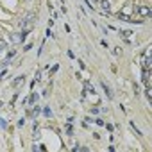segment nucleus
<instances>
[{"mask_svg": "<svg viewBox=\"0 0 152 152\" xmlns=\"http://www.w3.org/2000/svg\"><path fill=\"white\" fill-rule=\"evenodd\" d=\"M134 9H136L138 14L143 16V18H148V16H150V7H147V6H136Z\"/></svg>", "mask_w": 152, "mask_h": 152, "instance_id": "nucleus-1", "label": "nucleus"}, {"mask_svg": "<svg viewBox=\"0 0 152 152\" xmlns=\"http://www.w3.org/2000/svg\"><path fill=\"white\" fill-rule=\"evenodd\" d=\"M133 11H134L133 4H127V6H125V7H123V9H122L120 13H122V14H133Z\"/></svg>", "mask_w": 152, "mask_h": 152, "instance_id": "nucleus-2", "label": "nucleus"}, {"mask_svg": "<svg viewBox=\"0 0 152 152\" xmlns=\"http://www.w3.org/2000/svg\"><path fill=\"white\" fill-rule=\"evenodd\" d=\"M102 88H104V91H106L107 98H113V91H111V88H109V86H107L106 82H102Z\"/></svg>", "mask_w": 152, "mask_h": 152, "instance_id": "nucleus-3", "label": "nucleus"}, {"mask_svg": "<svg viewBox=\"0 0 152 152\" xmlns=\"http://www.w3.org/2000/svg\"><path fill=\"white\" fill-rule=\"evenodd\" d=\"M100 7H102V11H109L111 2H109V0H100Z\"/></svg>", "mask_w": 152, "mask_h": 152, "instance_id": "nucleus-4", "label": "nucleus"}, {"mask_svg": "<svg viewBox=\"0 0 152 152\" xmlns=\"http://www.w3.org/2000/svg\"><path fill=\"white\" fill-rule=\"evenodd\" d=\"M129 127H131V129H133V131H134V133H136L138 136H143V133H141V131H140V129L136 127V123H134L133 120H131V122H129Z\"/></svg>", "mask_w": 152, "mask_h": 152, "instance_id": "nucleus-5", "label": "nucleus"}, {"mask_svg": "<svg viewBox=\"0 0 152 152\" xmlns=\"http://www.w3.org/2000/svg\"><path fill=\"white\" fill-rule=\"evenodd\" d=\"M43 115H45V118H52V116H54V115H52V109H50L49 106L43 107Z\"/></svg>", "mask_w": 152, "mask_h": 152, "instance_id": "nucleus-6", "label": "nucleus"}, {"mask_svg": "<svg viewBox=\"0 0 152 152\" xmlns=\"http://www.w3.org/2000/svg\"><path fill=\"white\" fill-rule=\"evenodd\" d=\"M11 39H13V43H21V41H24V39H21V34H18V32H13Z\"/></svg>", "mask_w": 152, "mask_h": 152, "instance_id": "nucleus-7", "label": "nucleus"}, {"mask_svg": "<svg viewBox=\"0 0 152 152\" xmlns=\"http://www.w3.org/2000/svg\"><path fill=\"white\" fill-rule=\"evenodd\" d=\"M24 79H25V77H24V75H20V77H18V79H14V86H20V84H21V82H24Z\"/></svg>", "mask_w": 152, "mask_h": 152, "instance_id": "nucleus-8", "label": "nucleus"}, {"mask_svg": "<svg viewBox=\"0 0 152 152\" xmlns=\"http://www.w3.org/2000/svg\"><path fill=\"white\" fill-rule=\"evenodd\" d=\"M120 34L123 38H129V36H133V31H120Z\"/></svg>", "mask_w": 152, "mask_h": 152, "instance_id": "nucleus-9", "label": "nucleus"}, {"mask_svg": "<svg viewBox=\"0 0 152 152\" xmlns=\"http://www.w3.org/2000/svg\"><path fill=\"white\" fill-rule=\"evenodd\" d=\"M113 54H115L116 57H120V56H122V49H120V47H116V49H113Z\"/></svg>", "mask_w": 152, "mask_h": 152, "instance_id": "nucleus-10", "label": "nucleus"}, {"mask_svg": "<svg viewBox=\"0 0 152 152\" xmlns=\"http://www.w3.org/2000/svg\"><path fill=\"white\" fill-rule=\"evenodd\" d=\"M84 90H88V91H93V86H91L88 81H86V82H84Z\"/></svg>", "mask_w": 152, "mask_h": 152, "instance_id": "nucleus-11", "label": "nucleus"}, {"mask_svg": "<svg viewBox=\"0 0 152 152\" xmlns=\"http://www.w3.org/2000/svg\"><path fill=\"white\" fill-rule=\"evenodd\" d=\"M66 134H68V136H72V134H74V129H72V125H70V123L66 125Z\"/></svg>", "mask_w": 152, "mask_h": 152, "instance_id": "nucleus-12", "label": "nucleus"}, {"mask_svg": "<svg viewBox=\"0 0 152 152\" xmlns=\"http://www.w3.org/2000/svg\"><path fill=\"white\" fill-rule=\"evenodd\" d=\"M6 49H7V45L2 41V43H0V54H4V52H6Z\"/></svg>", "mask_w": 152, "mask_h": 152, "instance_id": "nucleus-13", "label": "nucleus"}, {"mask_svg": "<svg viewBox=\"0 0 152 152\" xmlns=\"http://www.w3.org/2000/svg\"><path fill=\"white\" fill-rule=\"evenodd\" d=\"M57 70H59V64H54V66L50 68V75H52V74H56Z\"/></svg>", "mask_w": 152, "mask_h": 152, "instance_id": "nucleus-14", "label": "nucleus"}, {"mask_svg": "<svg viewBox=\"0 0 152 152\" xmlns=\"http://www.w3.org/2000/svg\"><path fill=\"white\" fill-rule=\"evenodd\" d=\"M39 113H41V109H39V107H36V109L32 111V118H36V116H38Z\"/></svg>", "mask_w": 152, "mask_h": 152, "instance_id": "nucleus-15", "label": "nucleus"}, {"mask_svg": "<svg viewBox=\"0 0 152 152\" xmlns=\"http://www.w3.org/2000/svg\"><path fill=\"white\" fill-rule=\"evenodd\" d=\"M0 125H2V129H6V127H7V122H6L4 118H0Z\"/></svg>", "mask_w": 152, "mask_h": 152, "instance_id": "nucleus-16", "label": "nucleus"}, {"mask_svg": "<svg viewBox=\"0 0 152 152\" xmlns=\"http://www.w3.org/2000/svg\"><path fill=\"white\" fill-rule=\"evenodd\" d=\"M41 74H43V72H41V70H38V74H36V81H41Z\"/></svg>", "mask_w": 152, "mask_h": 152, "instance_id": "nucleus-17", "label": "nucleus"}, {"mask_svg": "<svg viewBox=\"0 0 152 152\" xmlns=\"http://www.w3.org/2000/svg\"><path fill=\"white\" fill-rule=\"evenodd\" d=\"M95 123H97V125H106V123L102 122V118H97V120H95Z\"/></svg>", "mask_w": 152, "mask_h": 152, "instance_id": "nucleus-18", "label": "nucleus"}, {"mask_svg": "<svg viewBox=\"0 0 152 152\" xmlns=\"http://www.w3.org/2000/svg\"><path fill=\"white\" fill-rule=\"evenodd\" d=\"M77 150H82V152H88V150H90V148H88V147H79V148H77Z\"/></svg>", "mask_w": 152, "mask_h": 152, "instance_id": "nucleus-19", "label": "nucleus"}, {"mask_svg": "<svg viewBox=\"0 0 152 152\" xmlns=\"http://www.w3.org/2000/svg\"><path fill=\"white\" fill-rule=\"evenodd\" d=\"M97 2H100V0H97Z\"/></svg>", "mask_w": 152, "mask_h": 152, "instance_id": "nucleus-20", "label": "nucleus"}]
</instances>
